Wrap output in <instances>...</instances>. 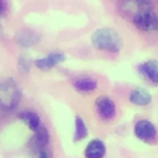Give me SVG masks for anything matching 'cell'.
<instances>
[{
    "label": "cell",
    "mask_w": 158,
    "mask_h": 158,
    "mask_svg": "<svg viewBox=\"0 0 158 158\" xmlns=\"http://www.w3.org/2000/svg\"><path fill=\"white\" fill-rule=\"evenodd\" d=\"M38 158H51V157L44 149H41V151H38Z\"/></svg>",
    "instance_id": "e0dca14e"
},
{
    "label": "cell",
    "mask_w": 158,
    "mask_h": 158,
    "mask_svg": "<svg viewBox=\"0 0 158 158\" xmlns=\"http://www.w3.org/2000/svg\"><path fill=\"white\" fill-rule=\"evenodd\" d=\"M139 72L143 74L153 85L158 86V60L149 59L139 65Z\"/></svg>",
    "instance_id": "9c48e42d"
},
{
    "label": "cell",
    "mask_w": 158,
    "mask_h": 158,
    "mask_svg": "<svg viewBox=\"0 0 158 158\" xmlns=\"http://www.w3.org/2000/svg\"><path fill=\"white\" fill-rule=\"evenodd\" d=\"M49 142V133H48V130L44 127V126H40L35 133H33V137H32V144L38 149H43V147L46 144H48Z\"/></svg>",
    "instance_id": "7c38bea8"
},
{
    "label": "cell",
    "mask_w": 158,
    "mask_h": 158,
    "mask_svg": "<svg viewBox=\"0 0 158 158\" xmlns=\"http://www.w3.org/2000/svg\"><path fill=\"white\" fill-rule=\"evenodd\" d=\"M133 133L138 139L144 141V142H149L156 137L157 128H156V126L153 125L152 121L143 118V120H138L135 123Z\"/></svg>",
    "instance_id": "5b68a950"
},
{
    "label": "cell",
    "mask_w": 158,
    "mask_h": 158,
    "mask_svg": "<svg viewBox=\"0 0 158 158\" xmlns=\"http://www.w3.org/2000/svg\"><path fill=\"white\" fill-rule=\"evenodd\" d=\"M40 40V36L36 35L35 32L30 31V30H23L21 32H19V35L16 36V41L21 47H31L35 46Z\"/></svg>",
    "instance_id": "4fadbf2b"
},
{
    "label": "cell",
    "mask_w": 158,
    "mask_h": 158,
    "mask_svg": "<svg viewBox=\"0 0 158 158\" xmlns=\"http://www.w3.org/2000/svg\"><path fill=\"white\" fill-rule=\"evenodd\" d=\"M31 65H32V62H31V59H30L27 56H21V57L19 58L17 67H19V70H20V72H22V73H28Z\"/></svg>",
    "instance_id": "2e32d148"
},
{
    "label": "cell",
    "mask_w": 158,
    "mask_h": 158,
    "mask_svg": "<svg viewBox=\"0 0 158 158\" xmlns=\"http://www.w3.org/2000/svg\"><path fill=\"white\" fill-rule=\"evenodd\" d=\"M1 11H2V4L0 2V12H1Z\"/></svg>",
    "instance_id": "ac0fdd59"
},
{
    "label": "cell",
    "mask_w": 158,
    "mask_h": 158,
    "mask_svg": "<svg viewBox=\"0 0 158 158\" xmlns=\"http://www.w3.org/2000/svg\"><path fill=\"white\" fill-rule=\"evenodd\" d=\"M105 154H106V146L100 138L91 139L84 149L85 158H104Z\"/></svg>",
    "instance_id": "ba28073f"
},
{
    "label": "cell",
    "mask_w": 158,
    "mask_h": 158,
    "mask_svg": "<svg viewBox=\"0 0 158 158\" xmlns=\"http://www.w3.org/2000/svg\"><path fill=\"white\" fill-rule=\"evenodd\" d=\"M152 5L149 0H120L118 11L122 16L130 17L131 20L139 12L151 10Z\"/></svg>",
    "instance_id": "3957f363"
},
{
    "label": "cell",
    "mask_w": 158,
    "mask_h": 158,
    "mask_svg": "<svg viewBox=\"0 0 158 158\" xmlns=\"http://www.w3.org/2000/svg\"><path fill=\"white\" fill-rule=\"evenodd\" d=\"M65 60V56L62 52H51L46 57H41L35 59L33 64L40 70H51L52 68L57 67L59 63Z\"/></svg>",
    "instance_id": "8992f818"
},
{
    "label": "cell",
    "mask_w": 158,
    "mask_h": 158,
    "mask_svg": "<svg viewBox=\"0 0 158 158\" xmlns=\"http://www.w3.org/2000/svg\"><path fill=\"white\" fill-rule=\"evenodd\" d=\"M131 21L141 31L153 32L158 30V16L154 14V11H152V9L139 12Z\"/></svg>",
    "instance_id": "277c9868"
},
{
    "label": "cell",
    "mask_w": 158,
    "mask_h": 158,
    "mask_svg": "<svg viewBox=\"0 0 158 158\" xmlns=\"http://www.w3.org/2000/svg\"><path fill=\"white\" fill-rule=\"evenodd\" d=\"M128 99L136 106H147L152 101V95L143 88H136L130 93Z\"/></svg>",
    "instance_id": "30bf717a"
},
{
    "label": "cell",
    "mask_w": 158,
    "mask_h": 158,
    "mask_svg": "<svg viewBox=\"0 0 158 158\" xmlns=\"http://www.w3.org/2000/svg\"><path fill=\"white\" fill-rule=\"evenodd\" d=\"M90 42L94 48L110 53H118L122 48V38L117 31L110 27H101L91 33Z\"/></svg>",
    "instance_id": "6da1fadb"
},
{
    "label": "cell",
    "mask_w": 158,
    "mask_h": 158,
    "mask_svg": "<svg viewBox=\"0 0 158 158\" xmlns=\"http://www.w3.org/2000/svg\"><path fill=\"white\" fill-rule=\"evenodd\" d=\"M21 100V89L12 78L0 83V104L5 110H12Z\"/></svg>",
    "instance_id": "7a4b0ae2"
},
{
    "label": "cell",
    "mask_w": 158,
    "mask_h": 158,
    "mask_svg": "<svg viewBox=\"0 0 158 158\" xmlns=\"http://www.w3.org/2000/svg\"><path fill=\"white\" fill-rule=\"evenodd\" d=\"M73 86L77 91L79 93H90L94 91L98 86L96 80L88 78V77H83V78H78L73 81Z\"/></svg>",
    "instance_id": "5bb4252c"
},
{
    "label": "cell",
    "mask_w": 158,
    "mask_h": 158,
    "mask_svg": "<svg viewBox=\"0 0 158 158\" xmlns=\"http://www.w3.org/2000/svg\"><path fill=\"white\" fill-rule=\"evenodd\" d=\"M95 107L99 116L104 120L112 118L116 114V105L114 100L105 95H101L95 100Z\"/></svg>",
    "instance_id": "52a82bcc"
},
{
    "label": "cell",
    "mask_w": 158,
    "mask_h": 158,
    "mask_svg": "<svg viewBox=\"0 0 158 158\" xmlns=\"http://www.w3.org/2000/svg\"><path fill=\"white\" fill-rule=\"evenodd\" d=\"M88 136V127L85 121L80 117V116H75L74 118V136L73 139L75 142H79L81 139H84Z\"/></svg>",
    "instance_id": "9a60e30c"
},
{
    "label": "cell",
    "mask_w": 158,
    "mask_h": 158,
    "mask_svg": "<svg viewBox=\"0 0 158 158\" xmlns=\"http://www.w3.org/2000/svg\"><path fill=\"white\" fill-rule=\"evenodd\" d=\"M19 118L27 125V127L31 130V131H36L40 126H41V118L40 116L35 112V111H31V110H25V111H21L19 114Z\"/></svg>",
    "instance_id": "8fae6325"
}]
</instances>
